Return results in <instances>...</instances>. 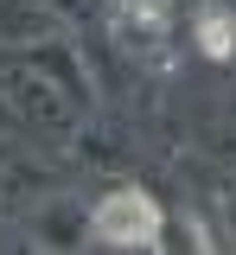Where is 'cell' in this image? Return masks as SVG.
Here are the masks:
<instances>
[{
	"instance_id": "obj_1",
	"label": "cell",
	"mask_w": 236,
	"mask_h": 255,
	"mask_svg": "<svg viewBox=\"0 0 236 255\" xmlns=\"http://www.w3.org/2000/svg\"><path fill=\"white\" fill-rule=\"evenodd\" d=\"M160 204L147 198V191H109L96 211H90V236H96L102 249H153L160 243Z\"/></svg>"
},
{
	"instance_id": "obj_2",
	"label": "cell",
	"mask_w": 236,
	"mask_h": 255,
	"mask_svg": "<svg viewBox=\"0 0 236 255\" xmlns=\"http://www.w3.org/2000/svg\"><path fill=\"white\" fill-rule=\"evenodd\" d=\"M109 26H115V38H121L128 51L160 58V38H166V0H121V6L109 13Z\"/></svg>"
},
{
	"instance_id": "obj_3",
	"label": "cell",
	"mask_w": 236,
	"mask_h": 255,
	"mask_svg": "<svg viewBox=\"0 0 236 255\" xmlns=\"http://www.w3.org/2000/svg\"><path fill=\"white\" fill-rule=\"evenodd\" d=\"M198 51L204 58H230L236 51V19L224 13V6H204L198 13Z\"/></svg>"
}]
</instances>
